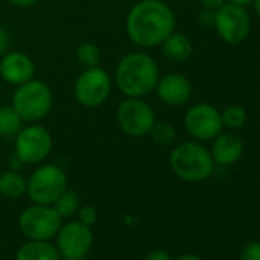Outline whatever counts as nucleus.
Listing matches in <instances>:
<instances>
[{
	"label": "nucleus",
	"mask_w": 260,
	"mask_h": 260,
	"mask_svg": "<svg viewBox=\"0 0 260 260\" xmlns=\"http://www.w3.org/2000/svg\"><path fill=\"white\" fill-rule=\"evenodd\" d=\"M176 28V16L162 0H140L130 8L125 32L134 45L147 49L159 46Z\"/></svg>",
	"instance_id": "f257e3e1"
},
{
	"label": "nucleus",
	"mask_w": 260,
	"mask_h": 260,
	"mask_svg": "<svg viewBox=\"0 0 260 260\" xmlns=\"http://www.w3.org/2000/svg\"><path fill=\"white\" fill-rule=\"evenodd\" d=\"M161 74L155 58L143 51L128 52L115 68V84L128 98H144L152 93Z\"/></svg>",
	"instance_id": "f03ea898"
},
{
	"label": "nucleus",
	"mask_w": 260,
	"mask_h": 260,
	"mask_svg": "<svg viewBox=\"0 0 260 260\" xmlns=\"http://www.w3.org/2000/svg\"><path fill=\"white\" fill-rule=\"evenodd\" d=\"M172 172L185 182H201L207 179L214 169L210 150L194 141L176 146L169 158Z\"/></svg>",
	"instance_id": "7ed1b4c3"
},
{
	"label": "nucleus",
	"mask_w": 260,
	"mask_h": 260,
	"mask_svg": "<svg viewBox=\"0 0 260 260\" xmlns=\"http://www.w3.org/2000/svg\"><path fill=\"white\" fill-rule=\"evenodd\" d=\"M51 87L42 80H29L17 86L13 95V107L25 122H39L52 109Z\"/></svg>",
	"instance_id": "20e7f679"
},
{
	"label": "nucleus",
	"mask_w": 260,
	"mask_h": 260,
	"mask_svg": "<svg viewBox=\"0 0 260 260\" xmlns=\"http://www.w3.org/2000/svg\"><path fill=\"white\" fill-rule=\"evenodd\" d=\"M66 188L68 176L64 170L55 164H43L28 178L26 194L34 204L52 205Z\"/></svg>",
	"instance_id": "39448f33"
},
{
	"label": "nucleus",
	"mask_w": 260,
	"mask_h": 260,
	"mask_svg": "<svg viewBox=\"0 0 260 260\" xmlns=\"http://www.w3.org/2000/svg\"><path fill=\"white\" fill-rule=\"evenodd\" d=\"M156 116L153 107L143 98L122 100L116 109V122L121 132L132 138H144L149 135Z\"/></svg>",
	"instance_id": "423d86ee"
},
{
	"label": "nucleus",
	"mask_w": 260,
	"mask_h": 260,
	"mask_svg": "<svg viewBox=\"0 0 260 260\" xmlns=\"http://www.w3.org/2000/svg\"><path fill=\"white\" fill-rule=\"evenodd\" d=\"M63 219L52 205L34 204L19 216V228L29 240H51L57 236Z\"/></svg>",
	"instance_id": "0eeeda50"
},
{
	"label": "nucleus",
	"mask_w": 260,
	"mask_h": 260,
	"mask_svg": "<svg viewBox=\"0 0 260 260\" xmlns=\"http://www.w3.org/2000/svg\"><path fill=\"white\" fill-rule=\"evenodd\" d=\"M16 156L23 164H40L52 152V135L45 125L29 124L16 135Z\"/></svg>",
	"instance_id": "6e6552de"
},
{
	"label": "nucleus",
	"mask_w": 260,
	"mask_h": 260,
	"mask_svg": "<svg viewBox=\"0 0 260 260\" xmlns=\"http://www.w3.org/2000/svg\"><path fill=\"white\" fill-rule=\"evenodd\" d=\"M74 93L81 106L87 109L100 107L112 93V78L101 66L84 69L75 81Z\"/></svg>",
	"instance_id": "1a4fd4ad"
},
{
	"label": "nucleus",
	"mask_w": 260,
	"mask_h": 260,
	"mask_svg": "<svg viewBox=\"0 0 260 260\" xmlns=\"http://www.w3.org/2000/svg\"><path fill=\"white\" fill-rule=\"evenodd\" d=\"M213 26L223 42L239 45L245 42L251 32V19L245 7L226 2L216 10Z\"/></svg>",
	"instance_id": "9d476101"
},
{
	"label": "nucleus",
	"mask_w": 260,
	"mask_h": 260,
	"mask_svg": "<svg viewBox=\"0 0 260 260\" xmlns=\"http://www.w3.org/2000/svg\"><path fill=\"white\" fill-rule=\"evenodd\" d=\"M184 125L187 132L198 141H210L222 132L220 112L207 103H198L191 106L184 116Z\"/></svg>",
	"instance_id": "9b49d317"
},
{
	"label": "nucleus",
	"mask_w": 260,
	"mask_h": 260,
	"mask_svg": "<svg viewBox=\"0 0 260 260\" xmlns=\"http://www.w3.org/2000/svg\"><path fill=\"white\" fill-rule=\"evenodd\" d=\"M55 237V246L61 258H84L93 245V233L90 226L80 220H71L61 225Z\"/></svg>",
	"instance_id": "f8f14e48"
},
{
	"label": "nucleus",
	"mask_w": 260,
	"mask_h": 260,
	"mask_svg": "<svg viewBox=\"0 0 260 260\" xmlns=\"http://www.w3.org/2000/svg\"><path fill=\"white\" fill-rule=\"evenodd\" d=\"M34 74V61L20 51H8L0 57V75L8 84L20 86L32 80Z\"/></svg>",
	"instance_id": "ddd939ff"
},
{
	"label": "nucleus",
	"mask_w": 260,
	"mask_h": 260,
	"mask_svg": "<svg viewBox=\"0 0 260 260\" xmlns=\"http://www.w3.org/2000/svg\"><path fill=\"white\" fill-rule=\"evenodd\" d=\"M155 90L159 100L172 107H179L185 104L191 96V84L188 78L176 72L161 75Z\"/></svg>",
	"instance_id": "4468645a"
},
{
	"label": "nucleus",
	"mask_w": 260,
	"mask_h": 260,
	"mask_svg": "<svg viewBox=\"0 0 260 260\" xmlns=\"http://www.w3.org/2000/svg\"><path fill=\"white\" fill-rule=\"evenodd\" d=\"M210 153L214 164L233 166L243 155V141L234 132H220L216 138H213Z\"/></svg>",
	"instance_id": "2eb2a0df"
},
{
	"label": "nucleus",
	"mask_w": 260,
	"mask_h": 260,
	"mask_svg": "<svg viewBox=\"0 0 260 260\" xmlns=\"http://www.w3.org/2000/svg\"><path fill=\"white\" fill-rule=\"evenodd\" d=\"M162 55L173 63H184L193 54V45L185 34L172 32L161 45Z\"/></svg>",
	"instance_id": "dca6fc26"
},
{
	"label": "nucleus",
	"mask_w": 260,
	"mask_h": 260,
	"mask_svg": "<svg viewBox=\"0 0 260 260\" xmlns=\"http://www.w3.org/2000/svg\"><path fill=\"white\" fill-rule=\"evenodd\" d=\"M16 260H61V255L49 240H28L19 248Z\"/></svg>",
	"instance_id": "f3484780"
},
{
	"label": "nucleus",
	"mask_w": 260,
	"mask_h": 260,
	"mask_svg": "<svg viewBox=\"0 0 260 260\" xmlns=\"http://www.w3.org/2000/svg\"><path fill=\"white\" fill-rule=\"evenodd\" d=\"M28 190V179L16 172L7 170L0 173V194L8 199H19L26 194Z\"/></svg>",
	"instance_id": "a211bd4d"
},
{
	"label": "nucleus",
	"mask_w": 260,
	"mask_h": 260,
	"mask_svg": "<svg viewBox=\"0 0 260 260\" xmlns=\"http://www.w3.org/2000/svg\"><path fill=\"white\" fill-rule=\"evenodd\" d=\"M23 122L13 106L0 107V137H16L23 128Z\"/></svg>",
	"instance_id": "6ab92c4d"
},
{
	"label": "nucleus",
	"mask_w": 260,
	"mask_h": 260,
	"mask_svg": "<svg viewBox=\"0 0 260 260\" xmlns=\"http://www.w3.org/2000/svg\"><path fill=\"white\" fill-rule=\"evenodd\" d=\"M52 207L55 208V211L60 214L61 219H71V217L77 216V211L80 208V198L75 191L66 188L57 198V201L52 204Z\"/></svg>",
	"instance_id": "aec40b11"
},
{
	"label": "nucleus",
	"mask_w": 260,
	"mask_h": 260,
	"mask_svg": "<svg viewBox=\"0 0 260 260\" xmlns=\"http://www.w3.org/2000/svg\"><path fill=\"white\" fill-rule=\"evenodd\" d=\"M150 140L161 147L170 146L175 143L176 140V128L172 122L169 121H155V124L152 125L149 135Z\"/></svg>",
	"instance_id": "412c9836"
},
{
	"label": "nucleus",
	"mask_w": 260,
	"mask_h": 260,
	"mask_svg": "<svg viewBox=\"0 0 260 260\" xmlns=\"http://www.w3.org/2000/svg\"><path fill=\"white\" fill-rule=\"evenodd\" d=\"M77 60L78 63L84 68H95L100 66V60H101V51L100 48L92 43V42H84L77 48Z\"/></svg>",
	"instance_id": "4be33fe9"
},
{
	"label": "nucleus",
	"mask_w": 260,
	"mask_h": 260,
	"mask_svg": "<svg viewBox=\"0 0 260 260\" xmlns=\"http://www.w3.org/2000/svg\"><path fill=\"white\" fill-rule=\"evenodd\" d=\"M222 125L230 130H237L246 122V112L240 106H228L220 112Z\"/></svg>",
	"instance_id": "5701e85b"
},
{
	"label": "nucleus",
	"mask_w": 260,
	"mask_h": 260,
	"mask_svg": "<svg viewBox=\"0 0 260 260\" xmlns=\"http://www.w3.org/2000/svg\"><path fill=\"white\" fill-rule=\"evenodd\" d=\"M77 220L87 226H92L98 220V210L93 205H80L77 211Z\"/></svg>",
	"instance_id": "b1692460"
},
{
	"label": "nucleus",
	"mask_w": 260,
	"mask_h": 260,
	"mask_svg": "<svg viewBox=\"0 0 260 260\" xmlns=\"http://www.w3.org/2000/svg\"><path fill=\"white\" fill-rule=\"evenodd\" d=\"M240 260H260V242H249L240 252Z\"/></svg>",
	"instance_id": "393cba45"
},
{
	"label": "nucleus",
	"mask_w": 260,
	"mask_h": 260,
	"mask_svg": "<svg viewBox=\"0 0 260 260\" xmlns=\"http://www.w3.org/2000/svg\"><path fill=\"white\" fill-rule=\"evenodd\" d=\"M10 42L11 40H10L8 31L4 26H0V57L10 51Z\"/></svg>",
	"instance_id": "a878e982"
},
{
	"label": "nucleus",
	"mask_w": 260,
	"mask_h": 260,
	"mask_svg": "<svg viewBox=\"0 0 260 260\" xmlns=\"http://www.w3.org/2000/svg\"><path fill=\"white\" fill-rule=\"evenodd\" d=\"M214 10H208L205 8L204 11H201L199 14V22L202 26H213L214 25Z\"/></svg>",
	"instance_id": "bb28decb"
},
{
	"label": "nucleus",
	"mask_w": 260,
	"mask_h": 260,
	"mask_svg": "<svg viewBox=\"0 0 260 260\" xmlns=\"http://www.w3.org/2000/svg\"><path fill=\"white\" fill-rule=\"evenodd\" d=\"M146 260H172V257L166 249L158 248V249H153L152 252H149Z\"/></svg>",
	"instance_id": "cd10ccee"
},
{
	"label": "nucleus",
	"mask_w": 260,
	"mask_h": 260,
	"mask_svg": "<svg viewBox=\"0 0 260 260\" xmlns=\"http://www.w3.org/2000/svg\"><path fill=\"white\" fill-rule=\"evenodd\" d=\"M199 2L202 4L204 8H208V10H214L216 11L223 4H226V0H199Z\"/></svg>",
	"instance_id": "c85d7f7f"
},
{
	"label": "nucleus",
	"mask_w": 260,
	"mask_h": 260,
	"mask_svg": "<svg viewBox=\"0 0 260 260\" xmlns=\"http://www.w3.org/2000/svg\"><path fill=\"white\" fill-rule=\"evenodd\" d=\"M8 2L19 8H29V7H34L39 0H8Z\"/></svg>",
	"instance_id": "c756f323"
},
{
	"label": "nucleus",
	"mask_w": 260,
	"mask_h": 260,
	"mask_svg": "<svg viewBox=\"0 0 260 260\" xmlns=\"http://www.w3.org/2000/svg\"><path fill=\"white\" fill-rule=\"evenodd\" d=\"M226 2L239 5V7H248V5H251L254 2V0H226Z\"/></svg>",
	"instance_id": "7c9ffc66"
},
{
	"label": "nucleus",
	"mask_w": 260,
	"mask_h": 260,
	"mask_svg": "<svg viewBox=\"0 0 260 260\" xmlns=\"http://www.w3.org/2000/svg\"><path fill=\"white\" fill-rule=\"evenodd\" d=\"M176 260H202V258L199 255H196V254H182Z\"/></svg>",
	"instance_id": "2f4dec72"
},
{
	"label": "nucleus",
	"mask_w": 260,
	"mask_h": 260,
	"mask_svg": "<svg viewBox=\"0 0 260 260\" xmlns=\"http://www.w3.org/2000/svg\"><path fill=\"white\" fill-rule=\"evenodd\" d=\"M254 10H255V14L260 17V0H254Z\"/></svg>",
	"instance_id": "473e14b6"
},
{
	"label": "nucleus",
	"mask_w": 260,
	"mask_h": 260,
	"mask_svg": "<svg viewBox=\"0 0 260 260\" xmlns=\"http://www.w3.org/2000/svg\"><path fill=\"white\" fill-rule=\"evenodd\" d=\"M61 260H83V258H61Z\"/></svg>",
	"instance_id": "72a5a7b5"
}]
</instances>
